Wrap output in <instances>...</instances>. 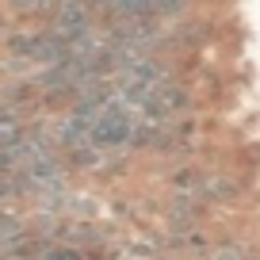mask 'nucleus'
Segmentation results:
<instances>
[{
  "instance_id": "obj_1",
  "label": "nucleus",
  "mask_w": 260,
  "mask_h": 260,
  "mask_svg": "<svg viewBox=\"0 0 260 260\" xmlns=\"http://www.w3.org/2000/svg\"><path fill=\"white\" fill-rule=\"evenodd\" d=\"M8 4H12L23 19H42V23H50V16L57 12V4H61V0H8Z\"/></svg>"
}]
</instances>
